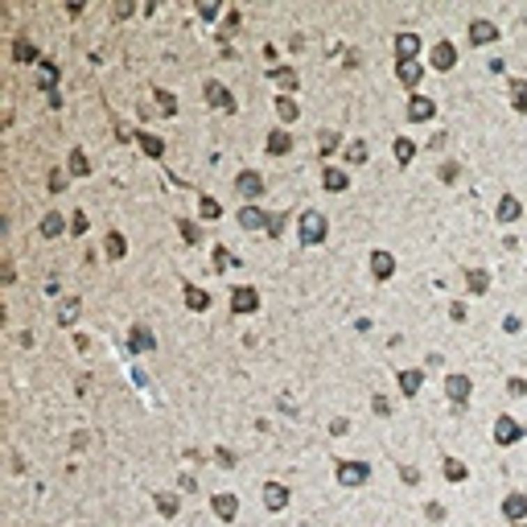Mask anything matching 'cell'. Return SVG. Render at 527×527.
Returning a JSON list of instances; mask_svg holds the SVG:
<instances>
[{
  "label": "cell",
  "mask_w": 527,
  "mask_h": 527,
  "mask_svg": "<svg viewBox=\"0 0 527 527\" xmlns=\"http://www.w3.org/2000/svg\"><path fill=\"white\" fill-rule=\"evenodd\" d=\"M70 235H87V215H83V211L70 215Z\"/></svg>",
  "instance_id": "obj_43"
},
{
  "label": "cell",
  "mask_w": 527,
  "mask_h": 527,
  "mask_svg": "<svg viewBox=\"0 0 527 527\" xmlns=\"http://www.w3.org/2000/svg\"><path fill=\"white\" fill-rule=\"evenodd\" d=\"M470 392H474V383H470L466 375H449V379H445V395H449V399H453L457 408H466Z\"/></svg>",
  "instance_id": "obj_6"
},
{
  "label": "cell",
  "mask_w": 527,
  "mask_h": 527,
  "mask_svg": "<svg viewBox=\"0 0 527 527\" xmlns=\"http://www.w3.org/2000/svg\"><path fill=\"white\" fill-rule=\"evenodd\" d=\"M367 478H371L367 461H338V482L342 486H362Z\"/></svg>",
  "instance_id": "obj_2"
},
{
  "label": "cell",
  "mask_w": 527,
  "mask_h": 527,
  "mask_svg": "<svg viewBox=\"0 0 527 527\" xmlns=\"http://www.w3.org/2000/svg\"><path fill=\"white\" fill-rule=\"evenodd\" d=\"M425 388V371H399V392L404 395H420Z\"/></svg>",
  "instance_id": "obj_23"
},
{
  "label": "cell",
  "mask_w": 527,
  "mask_h": 527,
  "mask_svg": "<svg viewBox=\"0 0 527 527\" xmlns=\"http://www.w3.org/2000/svg\"><path fill=\"white\" fill-rule=\"evenodd\" d=\"M470 42H474V45H490V42H498V25H494V21H486V17L470 21Z\"/></svg>",
  "instance_id": "obj_8"
},
{
  "label": "cell",
  "mask_w": 527,
  "mask_h": 527,
  "mask_svg": "<svg viewBox=\"0 0 527 527\" xmlns=\"http://www.w3.org/2000/svg\"><path fill=\"white\" fill-rule=\"evenodd\" d=\"M157 107H161L165 116H174V112H177V99L169 95V91H157Z\"/></svg>",
  "instance_id": "obj_42"
},
{
  "label": "cell",
  "mask_w": 527,
  "mask_h": 527,
  "mask_svg": "<svg viewBox=\"0 0 527 527\" xmlns=\"http://www.w3.org/2000/svg\"><path fill=\"white\" fill-rule=\"evenodd\" d=\"M429 66H433V70H453V66H457V45L453 42H437L433 45V54H429Z\"/></svg>",
  "instance_id": "obj_5"
},
{
  "label": "cell",
  "mask_w": 527,
  "mask_h": 527,
  "mask_svg": "<svg viewBox=\"0 0 527 527\" xmlns=\"http://www.w3.org/2000/svg\"><path fill=\"white\" fill-rule=\"evenodd\" d=\"M13 58L29 66V62H38V45L29 42V38H17V42H13ZM38 66H42V62H38Z\"/></svg>",
  "instance_id": "obj_24"
},
{
  "label": "cell",
  "mask_w": 527,
  "mask_h": 527,
  "mask_svg": "<svg viewBox=\"0 0 527 527\" xmlns=\"http://www.w3.org/2000/svg\"><path fill=\"white\" fill-rule=\"evenodd\" d=\"M276 116H280L284 124H293V120L301 116V107H297V99H293V95H280V99H276Z\"/></svg>",
  "instance_id": "obj_29"
},
{
  "label": "cell",
  "mask_w": 527,
  "mask_h": 527,
  "mask_svg": "<svg viewBox=\"0 0 527 527\" xmlns=\"http://www.w3.org/2000/svg\"><path fill=\"white\" fill-rule=\"evenodd\" d=\"M185 305L194 309V313H206V309H211V297H206L198 284H185Z\"/></svg>",
  "instance_id": "obj_28"
},
{
  "label": "cell",
  "mask_w": 527,
  "mask_h": 527,
  "mask_svg": "<svg viewBox=\"0 0 527 527\" xmlns=\"http://www.w3.org/2000/svg\"><path fill=\"white\" fill-rule=\"evenodd\" d=\"M371 404H375V412H379V416H388V412H392V404H388V395H375Z\"/></svg>",
  "instance_id": "obj_48"
},
{
  "label": "cell",
  "mask_w": 527,
  "mask_h": 527,
  "mask_svg": "<svg viewBox=\"0 0 527 527\" xmlns=\"http://www.w3.org/2000/svg\"><path fill=\"white\" fill-rule=\"evenodd\" d=\"M235 194H239V198H264V174L243 169V174L235 177Z\"/></svg>",
  "instance_id": "obj_3"
},
{
  "label": "cell",
  "mask_w": 527,
  "mask_h": 527,
  "mask_svg": "<svg viewBox=\"0 0 527 527\" xmlns=\"http://www.w3.org/2000/svg\"><path fill=\"white\" fill-rule=\"evenodd\" d=\"M268 75H272V79H276L280 87H289V91L297 87V70H293V66H272Z\"/></svg>",
  "instance_id": "obj_34"
},
{
  "label": "cell",
  "mask_w": 527,
  "mask_h": 527,
  "mask_svg": "<svg viewBox=\"0 0 527 527\" xmlns=\"http://www.w3.org/2000/svg\"><path fill=\"white\" fill-rule=\"evenodd\" d=\"M103 247H107V260H124V256H128V239H124L120 231H107Z\"/></svg>",
  "instance_id": "obj_22"
},
{
  "label": "cell",
  "mask_w": 527,
  "mask_h": 527,
  "mask_svg": "<svg viewBox=\"0 0 527 527\" xmlns=\"http://www.w3.org/2000/svg\"><path fill=\"white\" fill-rule=\"evenodd\" d=\"M420 75H425V66H420V62H399V66H395V79H399L404 87H416V83H420Z\"/></svg>",
  "instance_id": "obj_21"
},
{
  "label": "cell",
  "mask_w": 527,
  "mask_h": 527,
  "mask_svg": "<svg viewBox=\"0 0 527 527\" xmlns=\"http://www.w3.org/2000/svg\"><path fill=\"white\" fill-rule=\"evenodd\" d=\"M70 174H75V177H87L91 174L87 153H83V148H70Z\"/></svg>",
  "instance_id": "obj_35"
},
{
  "label": "cell",
  "mask_w": 527,
  "mask_h": 527,
  "mask_svg": "<svg viewBox=\"0 0 527 527\" xmlns=\"http://www.w3.org/2000/svg\"><path fill=\"white\" fill-rule=\"evenodd\" d=\"M503 330H507V334H519V330H524V321H519V317H507V321H503Z\"/></svg>",
  "instance_id": "obj_51"
},
{
  "label": "cell",
  "mask_w": 527,
  "mask_h": 527,
  "mask_svg": "<svg viewBox=\"0 0 527 527\" xmlns=\"http://www.w3.org/2000/svg\"><path fill=\"white\" fill-rule=\"evenodd\" d=\"M346 161H351V165H367V144H362V140H354L351 148H346Z\"/></svg>",
  "instance_id": "obj_38"
},
{
  "label": "cell",
  "mask_w": 527,
  "mask_h": 527,
  "mask_svg": "<svg viewBox=\"0 0 527 527\" xmlns=\"http://www.w3.org/2000/svg\"><path fill=\"white\" fill-rule=\"evenodd\" d=\"M136 144L144 148V157H153V161H161L165 157V140L157 136V132H136Z\"/></svg>",
  "instance_id": "obj_18"
},
{
  "label": "cell",
  "mask_w": 527,
  "mask_h": 527,
  "mask_svg": "<svg viewBox=\"0 0 527 527\" xmlns=\"http://www.w3.org/2000/svg\"><path fill=\"white\" fill-rule=\"evenodd\" d=\"M215 457H219V466H222V470H231V466H235V453H227V449H219Z\"/></svg>",
  "instance_id": "obj_50"
},
{
  "label": "cell",
  "mask_w": 527,
  "mask_h": 527,
  "mask_svg": "<svg viewBox=\"0 0 527 527\" xmlns=\"http://www.w3.org/2000/svg\"><path fill=\"white\" fill-rule=\"evenodd\" d=\"M441 470H445V478H449V482H466V474H470L457 457H445V466H441Z\"/></svg>",
  "instance_id": "obj_33"
},
{
  "label": "cell",
  "mask_w": 527,
  "mask_h": 527,
  "mask_svg": "<svg viewBox=\"0 0 527 527\" xmlns=\"http://www.w3.org/2000/svg\"><path fill=\"white\" fill-rule=\"evenodd\" d=\"M62 231H66V215H58V211H49V215H45V219H42V235H45V239H58Z\"/></svg>",
  "instance_id": "obj_26"
},
{
  "label": "cell",
  "mask_w": 527,
  "mask_h": 527,
  "mask_svg": "<svg viewBox=\"0 0 527 527\" xmlns=\"http://www.w3.org/2000/svg\"><path fill=\"white\" fill-rule=\"evenodd\" d=\"M519 527H527V524H519Z\"/></svg>",
  "instance_id": "obj_57"
},
{
  "label": "cell",
  "mask_w": 527,
  "mask_h": 527,
  "mask_svg": "<svg viewBox=\"0 0 527 527\" xmlns=\"http://www.w3.org/2000/svg\"><path fill=\"white\" fill-rule=\"evenodd\" d=\"M54 83H58V66H54V62H42V66H38V87L54 91Z\"/></svg>",
  "instance_id": "obj_31"
},
{
  "label": "cell",
  "mask_w": 527,
  "mask_h": 527,
  "mask_svg": "<svg viewBox=\"0 0 527 527\" xmlns=\"http://www.w3.org/2000/svg\"><path fill=\"white\" fill-rule=\"evenodd\" d=\"M371 276H375V280H392L395 276V256L392 252H371Z\"/></svg>",
  "instance_id": "obj_13"
},
{
  "label": "cell",
  "mask_w": 527,
  "mask_h": 527,
  "mask_svg": "<svg viewBox=\"0 0 527 527\" xmlns=\"http://www.w3.org/2000/svg\"><path fill=\"white\" fill-rule=\"evenodd\" d=\"M297 235H301V243H326V235H330V222L321 211H305L301 222H297Z\"/></svg>",
  "instance_id": "obj_1"
},
{
  "label": "cell",
  "mask_w": 527,
  "mask_h": 527,
  "mask_svg": "<svg viewBox=\"0 0 527 527\" xmlns=\"http://www.w3.org/2000/svg\"><path fill=\"white\" fill-rule=\"evenodd\" d=\"M507 392H511V395H527V383H524V379H511V383H507Z\"/></svg>",
  "instance_id": "obj_53"
},
{
  "label": "cell",
  "mask_w": 527,
  "mask_h": 527,
  "mask_svg": "<svg viewBox=\"0 0 527 527\" xmlns=\"http://www.w3.org/2000/svg\"><path fill=\"white\" fill-rule=\"evenodd\" d=\"M153 346H157V338H153L148 326H132L128 330V351L132 354H144V351H153Z\"/></svg>",
  "instance_id": "obj_12"
},
{
  "label": "cell",
  "mask_w": 527,
  "mask_h": 527,
  "mask_svg": "<svg viewBox=\"0 0 527 527\" xmlns=\"http://www.w3.org/2000/svg\"><path fill=\"white\" fill-rule=\"evenodd\" d=\"M519 215H524V202L507 194V198L498 202V222H515V219H519Z\"/></svg>",
  "instance_id": "obj_27"
},
{
  "label": "cell",
  "mask_w": 527,
  "mask_h": 527,
  "mask_svg": "<svg viewBox=\"0 0 527 527\" xmlns=\"http://www.w3.org/2000/svg\"><path fill=\"white\" fill-rule=\"evenodd\" d=\"M519 437H524V425L519 420H511V416H498L494 420V441L498 445H515Z\"/></svg>",
  "instance_id": "obj_7"
},
{
  "label": "cell",
  "mask_w": 527,
  "mask_h": 527,
  "mask_svg": "<svg viewBox=\"0 0 527 527\" xmlns=\"http://www.w3.org/2000/svg\"><path fill=\"white\" fill-rule=\"evenodd\" d=\"M235 222H239L243 231H268V215H264L260 206H243V211L235 215Z\"/></svg>",
  "instance_id": "obj_14"
},
{
  "label": "cell",
  "mask_w": 527,
  "mask_h": 527,
  "mask_svg": "<svg viewBox=\"0 0 527 527\" xmlns=\"http://www.w3.org/2000/svg\"><path fill=\"white\" fill-rule=\"evenodd\" d=\"M264 507L268 511H284L289 507V490L280 482H264Z\"/></svg>",
  "instance_id": "obj_17"
},
{
  "label": "cell",
  "mask_w": 527,
  "mask_h": 527,
  "mask_svg": "<svg viewBox=\"0 0 527 527\" xmlns=\"http://www.w3.org/2000/svg\"><path fill=\"white\" fill-rule=\"evenodd\" d=\"M433 116H437V103L425 99V95H412V103H408V120H412V124H425V120H433Z\"/></svg>",
  "instance_id": "obj_10"
},
{
  "label": "cell",
  "mask_w": 527,
  "mask_h": 527,
  "mask_svg": "<svg viewBox=\"0 0 527 527\" xmlns=\"http://www.w3.org/2000/svg\"><path fill=\"white\" fill-rule=\"evenodd\" d=\"M330 148H338V132H321V153H330Z\"/></svg>",
  "instance_id": "obj_46"
},
{
  "label": "cell",
  "mask_w": 527,
  "mask_h": 527,
  "mask_svg": "<svg viewBox=\"0 0 527 527\" xmlns=\"http://www.w3.org/2000/svg\"><path fill=\"white\" fill-rule=\"evenodd\" d=\"M524 437H527V429H524Z\"/></svg>",
  "instance_id": "obj_56"
},
{
  "label": "cell",
  "mask_w": 527,
  "mask_h": 527,
  "mask_svg": "<svg viewBox=\"0 0 527 527\" xmlns=\"http://www.w3.org/2000/svg\"><path fill=\"white\" fill-rule=\"evenodd\" d=\"M429 519H445V507L441 503H429Z\"/></svg>",
  "instance_id": "obj_55"
},
{
  "label": "cell",
  "mask_w": 527,
  "mask_h": 527,
  "mask_svg": "<svg viewBox=\"0 0 527 527\" xmlns=\"http://www.w3.org/2000/svg\"><path fill=\"white\" fill-rule=\"evenodd\" d=\"M449 317H453V321H466V305H461V301H457V305H449Z\"/></svg>",
  "instance_id": "obj_54"
},
{
  "label": "cell",
  "mask_w": 527,
  "mask_h": 527,
  "mask_svg": "<svg viewBox=\"0 0 527 527\" xmlns=\"http://www.w3.org/2000/svg\"><path fill=\"white\" fill-rule=\"evenodd\" d=\"M206 103H211V107H219V112H235V99H231V91L222 87L219 79H211V83H206Z\"/></svg>",
  "instance_id": "obj_9"
},
{
  "label": "cell",
  "mask_w": 527,
  "mask_h": 527,
  "mask_svg": "<svg viewBox=\"0 0 527 527\" xmlns=\"http://www.w3.org/2000/svg\"><path fill=\"white\" fill-rule=\"evenodd\" d=\"M235 256H231V252H227V247H215V268H219V272H227V268H235Z\"/></svg>",
  "instance_id": "obj_41"
},
{
  "label": "cell",
  "mask_w": 527,
  "mask_h": 527,
  "mask_svg": "<svg viewBox=\"0 0 527 527\" xmlns=\"http://www.w3.org/2000/svg\"><path fill=\"white\" fill-rule=\"evenodd\" d=\"M177 231H181V239H185V243H198V239H202V231H198V227H194L190 219L177 222Z\"/></svg>",
  "instance_id": "obj_40"
},
{
  "label": "cell",
  "mask_w": 527,
  "mask_h": 527,
  "mask_svg": "<svg viewBox=\"0 0 527 527\" xmlns=\"http://www.w3.org/2000/svg\"><path fill=\"white\" fill-rule=\"evenodd\" d=\"M503 515L511 524H527V494H507L503 498Z\"/></svg>",
  "instance_id": "obj_16"
},
{
  "label": "cell",
  "mask_w": 527,
  "mask_h": 527,
  "mask_svg": "<svg viewBox=\"0 0 527 527\" xmlns=\"http://www.w3.org/2000/svg\"><path fill=\"white\" fill-rule=\"evenodd\" d=\"M466 284H470L474 297H482L486 289H490V272H486V268H470V272H466Z\"/></svg>",
  "instance_id": "obj_25"
},
{
  "label": "cell",
  "mask_w": 527,
  "mask_h": 527,
  "mask_svg": "<svg viewBox=\"0 0 527 527\" xmlns=\"http://www.w3.org/2000/svg\"><path fill=\"white\" fill-rule=\"evenodd\" d=\"M62 185H66V174H62V169H54V174H49V190H54V194H58V190H62Z\"/></svg>",
  "instance_id": "obj_47"
},
{
  "label": "cell",
  "mask_w": 527,
  "mask_h": 527,
  "mask_svg": "<svg viewBox=\"0 0 527 527\" xmlns=\"http://www.w3.org/2000/svg\"><path fill=\"white\" fill-rule=\"evenodd\" d=\"M211 507H215V515H219V519H227V524L239 515V498H235V494H227V490H219V494L211 498Z\"/></svg>",
  "instance_id": "obj_15"
},
{
  "label": "cell",
  "mask_w": 527,
  "mask_h": 527,
  "mask_svg": "<svg viewBox=\"0 0 527 527\" xmlns=\"http://www.w3.org/2000/svg\"><path fill=\"white\" fill-rule=\"evenodd\" d=\"M321 185H326V190H334V194H342V190L351 185V177H346V169H338V165H326V174H321Z\"/></svg>",
  "instance_id": "obj_19"
},
{
  "label": "cell",
  "mask_w": 527,
  "mask_h": 527,
  "mask_svg": "<svg viewBox=\"0 0 527 527\" xmlns=\"http://www.w3.org/2000/svg\"><path fill=\"white\" fill-rule=\"evenodd\" d=\"M231 309H235V313H256V309H260V293H256L252 284L231 289Z\"/></svg>",
  "instance_id": "obj_4"
},
{
  "label": "cell",
  "mask_w": 527,
  "mask_h": 527,
  "mask_svg": "<svg viewBox=\"0 0 527 527\" xmlns=\"http://www.w3.org/2000/svg\"><path fill=\"white\" fill-rule=\"evenodd\" d=\"M198 215H202V219H219L222 206L215 202V198H202V202H198Z\"/></svg>",
  "instance_id": "obj_39"
},
{
  "label": "cell",
  "mask_w": 527,
  "mask_h": 527,
  "mask_svg": "<svg viewBox=\"0 0 527 527\" xmlns=\"http://www.w3.org/2000/svg\"><path fill=\"white\" fill-rule=\"evenodd\" d=\"M420 54V33H395V58L399 62H416Z\"/></svg>",
  "instance_id": "obj_11"
},
{
  "label": "cell",
  "mask_w": 527,
  "mask_h": 527,
  "mask_svg": "<svg viewBox=\"0 0 527 527\" xmlns=\"http://www.w3.org/2000/svg\"><path fill=\"white\" fill-rule=\"evenodd\" d=\"M399 478H404V482H420V470H416V466H404Z\"/></svg>",
  "instance_id": "obj_49"
},
{
  "label": "cell",
  "mask_w": 527,
  "mask_h": 527,
  "mask_svg": "<svg viewBox=\"0 0 527 527\" xmlns=\"http://www.w3.org/2000/svg\"><path fill=\"white\" fill-rule=\"evenodd\" d=\"M132 13H136V4H132V0H120V4H116V21H128Z\"/></svg>",
  "instance_id": "obj_44"
},
{
  "label": "cell",
  "mask_w": 527,
  "mask_h": 527,
  "mask_svg": "<svg viewBox=\"0 0 527 527\" xmlns=\"http://www.w3.org/2000/svg\"><path fill=\"white\" fill-rule=\"evenodd\" d=\"M157 511H161L165 519H174L177 511H181V503H177V494H157Z\"/></svg>",
  "instance_id": "obj_36"
},
{
  "label": "cell",
  "mask_w": 527,
  "mask_h": 527,
  "mask_svg": "<svg viewBox=\"0 0 527 527\" xmlns=\"http://www.w3.org/2000/svg\"><path fill=\"white\" fill-rule=\"evenodd\" d=\"M280 231H284V215H268V235H272V239H276V235H280Z\"/></svg>",
  "instance_id": "obj_45"
},
{
  "label": "cell",
  "mask_w": 527,
  "mask_h": 527,
  "mask_svg": "<svg viewBox=\"0 0 527 527\" xmlns=\"http://www.w3.org/2000/svg\"><path fill=\"white\" fill-rule=\"evenodd\" d=\"M79 313H83V301H79V297H66V301L58 305L54 317H58V326H75V321H79Z\"/></svg>",
  "instance_id": "obj_20"
},
{
  "label": "cell",
  "mask_w": 527,
  "mask_h": 527,
  "mask_svg": "<svg viewBox=\"0 0 527 527\" xmlns=\"http://www.w3.org/2000/svg\"><path fill=\"white\" fill-rule=\"evenodd\" d=\"M330 433H334V437H342V433H351V425H346V420H342V416H338V420H334V425H330Z\"/></svg>",
  "instance_id": "obj_52"
},
{
  "label": "cell",
  "mask_w": 527,
  "mask_h": 527,
  "mask_svg": "<svg viewBox=\"0 0 527 527\" xmlns=\"http://www.w3.org/2000/svg\"><path fill=\"white\" fill-rule=\"evenodd\" d=\"M511 107L515 112H527V79H515L511 83Z\"/></svg>",
  "instance_id": "obj_32"
},
{
  "label": "cell",
  "mask_w": 527,
  "mask_h": 527,
  "mask_svg": "<svg viewBox=\"0 0 527 527\" xmlns=\"http://www.w3.org/2000/svg\"><path fill=\"white\" fill-rule=\"evenodd\" d=\"M289 148H293V136H289V132H272V136H268V153H272V157H284Z\"/></svg>",
  "instance_id": "obj_30"
},
{
  "label": "cell",
  "mask_w": 527,
  "mask_h": 527,
  "mask_svg": "<svg viewBox=\"0 0 527 527\" xmlns=\"http://www.w3.org/2000/svg\"><path fill=\"white\" fill-rule=\"evenodd\" d=\"M412 157H416V144H412L408 136H399V140H395V161H399V165H408Z\"/></svg>",
  "instance_id": "obj_37"
}]
</instances>
